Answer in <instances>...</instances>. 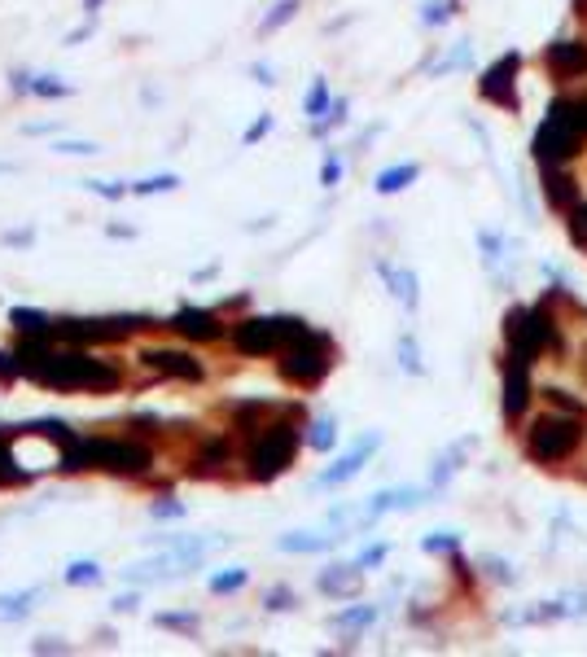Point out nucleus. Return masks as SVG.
I'll return each instance as SVG.
<instances>
[{
	"instance_id": "1",
	"label": "nucleus",
	"mask_w": 587,
	"mask_h": 657,
	"mask_svg": "<svg viewBox=\"0 0 587 657\" xmlns=\"http://www.w3.org/2000/svg\"><path fill=\"white\" fill-rule=\"evenodd\" d=\"M40 390H93V395H110L123 386V368L110 364L102 355H93L88 347H66V351H53V359L31 377Z\"/></svg>"
},
{
	"instance_id": "2",
	"label": "nucleus",
	"mask_w": 587,
	"mask_h": 657,
	"mask_svg": "<svg viewBox=\"0 0 587 657\" xmlns=\"http://www.w3.org/2000/svg\"><path fill=\"white\" fill-rule=\"evenodd\" d=\"M298 443H303V430H298L294 421H272V425H264V434H259V439L250 443V452H246V473H250L255 482H272L276 473H285V469L294 464Z\"/></svg>"
},
{
	"instance_id": "3",
	"label": "nucleus",
	"mask_w": 587,
	"mask_h": 657,
	"mask_svg": "<svg viewBox=\"0 0 587 657\" xmlns=\"http://www.w3.org/2000/svg\"><path fill=\"white\" fill-rule=\"evenodd\" d=\"M329 342L321 333H303L298 342L285 347V359H281V377L294 382V386H316L324 373H329Z\"/></svg>"
},
{
	"instance_id": "4",
	"label": "nucleus",
	"mask_w": 587,
	"mask_h": 657,
	"mask_svg": "<svg viewBox=\"0 0 587 657\" xmlns=\"http://www.w3.org/2000/svg\"><path fill=\"white\" fill-rule=\"evenodd\" d=\"M154 452L145 443H132V439H93V469H106V473H123V478H141L150 473Z\"/></svg>"
},
{
	"instance_id": "5",
	"label": "nucleus",
	"mask_w": 587,
	"mask_h": 657,
	"mask_svg": "<svg viewBox=\"0 0 587 657\" xmlns=\"http://www.w3.org/2000/svg\"><path fill=\"white\" fill-rule=\"evenodd\" d=\"M583 439V425L570 421V416H543L531 430V456L534 460H566V456L579 448Z\"/></svg>"
},
{
	"instance_id": "6",
	"label": "nucleus",
	"mask_w": 587,
	"mask_h": 657,
	"mask_svg": "<svg viewBox=\"0 0 587 657\" xmlns=\"http://www.w3.org/2000/svg\"><path fill=\"white\" fill-rule=\"evenodd\" d=\"M232 347L250 359H264V355L285 351V333H281V320L276 316H246L232 324Z\"/></svg>"
},
{
	"instance_id": "7",
	"label": "nucleus",
	"mask_w": 587,
	"mask_h": 657,
	"mask_svg": "<svg viewBox=\"0 0 587 657\" xmlns=\"http://www.w3.org/2000/svg\"><path fill=\"white\" fill-rule=\"evenodd\" d=\"M575 141H579L575 110H570V102H557L552 114H548V123H543L539 136H534V150H539V158L557 162V158H570V153H575Z\"/></svg>"
},
{
	"instance_id": "8",
	"label": "nucleus",
	"mask_w": 587,
	"mask_h": 657,
	"mask_svg": "<svg viewBox=\"0 0 587 657\" xmlns=\"http://www.w3.org/2000/svg\"><path fill=\"white\" fill-rule=\"evenodd\" d=\"M141 364L150 373H162L171 382H202L207 377V364L193 351H175V347H145L141 351Z\"/></svg>"
},
{
	"instance_id": "9",
	"label": "nucleus",
	"mask_w": 587,
	"mask_h": 657,
	"mask_svg": "<svg viewBox=\"0 0 587 657\" xmlns=\"http://www.w3.org/2000/svg\"><path fill=\"white\" fill-rule=\"evenodd\" d=\"M162 329H171L184 342H219L224 338V324H219V316L211 307H180V311H171L162 320Z\"/></svg>"
},
{
	"instance_id": "10",
	"label": "nucleus",
	"mask_w": 587,
	"mask_h": 657,
	"mask_svg": "<svg viewBox=\"0 0 587 657\" xmlns=\"http://www.w3.org/2000/svg\"><path fill=\"white\" fill-rule=\"evenodd\" d=\"M509 338H513V347H518V364L526 368L531 364V355L543 347V342H552V320H543V316H526V320H509Z\"/></svg>"
},
{
	"instance_id": "11",
	"label": "nucleus",
	"mask_w": 587,
	"mask_h": 657,
	"mask_svg": "<svg viewBox=\"0 0 587 657\" xmlns=\"http://www.w3.org/2000/svg\"><path fill=\"white\" fill-rule=\"evenodd\" d=\"M49 342H53L49 333H18L13 355H18V364H22V373H27V377H36V373L53 359V347H49Z\"/></svg>"
},
{
	"instance_id": "12",
	"label": "nucleus",
	"mask_w": 587,
	"mask_h": 657,
	"mask_svg": "<svg viewBox=\"0 0 587 657\" xmlns=\"http://www.w3.org/2000/svg\"><path fill=\"white\" fill-rule=\"evenodd\" d=\"M513 70H518V57H500L486 70V79H482V97H491L495 105H513V93H509V75Z\"/></svg>"
},
{
	"instance_id": "13",
	"label": "nucleus",
	"mask_w": 587,
	"mask_h": 657,
	"mask_svg": "<svg viewBox=\"0 0 587 657\" xmlns=\"http://www.w3.org/2000/svg\"><path fill=\"white\" fill-rule=\"evenodd\" d=\"M548 66H552L557 75H579V70H587V45H575V40L552 45V49H548Z\"/></svg>"
},
{
	"instance_id": "14",
	"label": "nucleus",
	"mask_w": 587,
	"mask_h": 657,
	"mask_svg": "<svg viewBox=\"0 0 587 657\" xmlns=\"http://www.w3.org/2000/svg\"><path fill=\"white\" fill-rule=\"evenodd\" d=\"M9 329L13 333H49L53 338V316L40 307H9Z\"/></svg>"
},
{
	"instance_id": "15",
	"label": "nucleus",
	"mask_w": 587,
	"mask_h": 657,
	"mask_svg": "<svg viewBox=\"0 0 587 657\" xmlns=\"http://www.w3.org/2000/svg\"><path fill=\"white\" fill-rule=\"evenodd\" d=\"M228 460H232V443H228V439H211V443L198 452V460H193V473L211 478V473H219Z\"/></svg>"
},
{
	"instance_id": "16",
	"label": "nucleus",
	"mask_w": 587,
	"mask_h": 657,
	"mask_svg": "<svg viewBox=\"0 0 587 657\" xmlns=\"http://www.w3.org/2000/svg\"><path fill=\"white\" fill-rule=\"evenodd\" d=\"M31 97H40V102H66V97H75V84H66L61 75H31Z\"/></svg>"
},
{
	"instance_id": "17",
	"label": "nucleus",
	"mask_w": 587,
	"mask_h": 657,
	"mask_svg": "<svg viewBox=\"0 0 587 657\" xmlns=\"http://www.w3.org/2000/svg\"><path fill=\"white\" fill-rule=\"evenodd\" d=\"M13 434H40V439H53V443H70L75 439V430L66 425V421H57V416H45V421H27V425H18Z\"/></svg>"
},
{
	"instance_id": "18",
	"label": "nucleus",
	"mask_w": 587,
	"mask_h": 657,
	"mask_svg": "<svg viewBox=\"0 0 587 657\" xmlns=\"http://www.w3.org/2000/svg\"><path fill=\"white\" fill-rule=\"evenodd\" d=\"M184 180L175 171H159V176H145V180H132V198H154V193H175Z\"/></svg>"
},
{
	"instance_id": "19",
	"label": "nucleus",
	"mask_w": 587,
	"mask_h": 657,
	"mask_svg": "<svg viewBox=\"0 0 587 657\" xmlns=\"http://www.w3.org/2000/svg\"><path fill=\"white\" fill-rule=\"evenodd\" d=\"M61 579H66L70 587H97V583L106 579V570H102L97 561H70Z\"/></svg>"
},
{
	"instance_id": "20",
	"label": "nucleus",
	"mask_w": 587,
	"mask_h": 657,
	"mask_svg": "<svg viewBox=\"0 0 587 657\" xmlns=\"http://www.w3.org/2000/svg\"><path fill=\"white\" fill-rule=\"evenodd\" d=\"M526 399H531V395H526V368L518 364V373H509V382H504V412L518 416V412L526 407Z\"/></svg>"
},
{
	"instance_id": "21",
	"label": "nucleus",
	"mask_w": 587,
	"mask_h": 657,
	"mask_svg": "<svg viewBox=\"0 0 587 657\" xmlns=\"http://www.w3.org/2000/svg\"><path fill=\"white\" fill-rule=\"evenodd\" d=\"M40 596V587H27V592H18V596H0V618L4 622H22L27 613H31V601Z\"/></svg>"
},
{
	"instance_id": "22",
	"label": "nucleus",
	"mask_w": 587,
	"mask_h": 657,
	"mask_svg": "<svg viewBox=\"0 0 587 657\" xmlns=\"http://www.w3.org/2000/svg\"><path fill=\"white\" fill-rule=\"evenodd\" d=\"M154 627H162V631H180V636H193L198 627H202V618L198 613H154Z\"/></svg>"
},
{
	"instance_id": "23",
	"label": "nucleus",
	"mask_w": 587,
	"mask_h": 657,
	"mask_svg": "<svg viewBox=\"0 0 587 657\" xmlns=\"http://www.w3.org/2000/svg\"><path fill=\"white\" fill-rule=\"evenodd\" d=\"M22 482H31V473H27V469H18L13 452H9V448H4V439H0V487H22Z\"/></svg>"
},
{
	"instance_id": "24",
	"label": "nucleus",
	"mask_w": 587,
	"mask_h": 657,
	"mask_svg": "<svg viewBox=\"0 0 587 657\" xmlns=\"http://www.w3.org/2000/svg\"><path fill=\"white\" fill-rule=\"evenodd\" d=\"M84 189L97 193L102 202H123L132 193V185H123V180H84Z\"/></svg>"
},
{
	"instance_id": "25",
	"label": "nucleus",
	"mask_w": 587,
	"mask_h": 657,
	"mask_svg": "<svg viewBox=\"0 0 587 657\" xmlns=\"http://www.w3.org/2000/svg\"><path fill=\"white\" fill-rule=\"evenodd\" d=\"M241 587H246V570H219V574H211L215 596H232V592H241Z\"/></svg>"
},
{
	"instance_id": "26",
	"label": "nucleus",
	"mask_w": 587,
	"mask_h": 657,
	"mask_svg": "<svg viewBox=\"0 0 587 657\" xmlns=\"http://www.w3.org/2000/svg\"><path fill=\"white\" fill-rule=\"evenodd\" d=\"M294 13H298V0H281V4L267 13L264 22H259V36H272V31H276V27H285Z\"/></svg>"
},
{
	"instance_id": "27",
	"label": "nucleus",
	"mask_w": 587,
	"mask_h": 657,
	"mask_svg": "<svg viewBox=\"0 0 587 657\" xmlns=\"http://www.w3.org/2000/svg\"><path fill=\"white\" fill-rule=\"evenodd\" d=\"M408 180H417V167H390V171H381L377 189H381V193H395V189H404Z\"/></svg>"
},
{
	"instance_id": "28",
	"label": "nucleus",
	"mask_w": 587,
	"mask_h": 657,
	"mask_svg": "<svg viewBox=\"0 0 587 657\" xmlns=\"http://www.w3.org/2000/svg\"><path fill=\"white\" fill-rule=\"evenodd\" d=\"M53 153H66V158H93L102 153L97 141H53Z\"/></svg>"
},
{
	"instance_id": "29",
	"label": "nucleus",
	"mask_w": 587,
	"mask_h": 657,
	"mask_svg": "<svg viewBox=\"0 0 587 657\" xmlns=\"http://www.w3.org/2000/svg\"><path fill=\"white\" fill-rule=\"evenodd\" d=\"M150 517L154 521H175V517H189V505H180V500H154Z\"/></svg>"
},
{
	"instance_id": "30",
	"label": "nucleus",
	"mask_w": 587,
	"mask_h": 657,
	"mask_svg": "<svg viewBox=\"0 0 587 657\" xmlns=\"http://www.w3.org/2000/svg\"><path fill=\"white\" fill-rule=\"evenodd\" d=\"M18 377H27V373H22V364H18V355L0 351V386H13Z\"/></svg>"
},
{
	"instance_id": "31",
	"label": "nucleus",
	"mask_w": 587,
	"mask_h": 657,
	"mask_svg": "<svg viewBox=\"0 0 587 657\" xmlns=\"http://www.w3.org/2000/svg\"><path fill=\"white\" fill-rule=\"evenodd\" d=\"M307 443H312L316 452L333 448V421H316V425H312V434H307Z\"/></svg>"
},
{
	"instance_id": "32",
	"label": "nucleus",
	"mask_w": 587,
	"mask_h": 657,
	"mask_svg": "<svg viewBox=\"0 0 587 657\" xmlns=\"http://www.w3.org/2000/svg\"><path fill=\"white\" fill-rule=\"evenodd\" d=\"M0 246H18V250H27V246H36V228H9V233H0Z\"/></svg>"
},
{
	"instance_id": "33",
	"label": "nucleus",
	"mask_w": 587,
	"mask_h": 657,
	"mask_svg": "<svg viewBox=\"0 0 587 657\" xmlns=\"http://www.w3.org/2000/svg\"><path fill=\"white\" fill-rule=\"evenodd\" d=\"M324 105H329V88H324V79H316V84H312V93H307V114H316V119H321Z\"/></svg>"
},
{
	"instance_id": "34",
	"label": "nucleus",
	"mask_w": 587,
	"mask_h": 657,
	"mask_svg": "<svg viewBox=\"0 0 587 657\" xmlns=\"http://www.w3.org/2000/svg\"><path fill=\"white\" fill-rule=\"evenodd\" d=\"M31 75L36 70H9V93L13 97H31Z\"/></svg>"
},
{
	"instance_id": "35",
	"label": "nucleus",
	"mask_w": 587,
	"mask_h": 657,
	"mask_svg": "<svg viewBox=\"0 0 587 657\" xmlns=\"http://www.w3.org/2000/svg\"><path fill=\"white\" fill-rule=\"evenodd\" d=\"M548 185H552V189H548V198H552V202H557V206L570 202V180H566V176H552Z\"/></svg>"
},
{
	"instance_id": "36",
	"label": "nucleus",
	"mask_w": 587,
	"mask_h": 657,
	"mask_svg": "<svg viewBox=\"0 0 587 657\" xmlns=\"http://www.w3.org/2000/svg\"><path fill=\"white\" fill-rule=\"evenodd\" d=\"M31 653H70V645H61L57 636H45V640L31 645Z\"/></svg>"
},
{
	"instance_id": "37",
	"label": "nucleus",
	"mask_w": 587,
	"mask_h": 657,
	"mask_svg": "<svg viewBox=\"0 0 587 657\" xmlns=\"http://www.w3.org/2000/svg\"><path fill=\"white\" fill-rule=\"evenodd\" d=\"M267 127H272V119H255V123H250V127H246V136H241V145H255V141H259V136H267Z\"/></svg>"
},
{
	"instance_id": "38",
	"label": "nucleus",
	"mask_w": 587,
	"mask_h": 657,
	"mask_svg": "<svg viewBox=\"0 0 587 657\" xmlns=\"http://www.w3.org/2000/svg\"><path fill=\"white\" fill-rule=\"evenodd\" d=\"M136 605H141V596H136V592H127V596H114V601H110L114 613H132Z\"/></svg>"
},
{
	"instance_id": "39",
	"label": "nucleus",
	"mask_w": 587,
	"mask_h": 657,
	"mask_svg": "<svg viewBox=\"0 0 587 657\" xmlns=\"http://www.w3.org/2000/svg\"><path fill=\"white\" fill-rule=\"evenodd\" d=\"M132 425H162V412H154V407H141V412H132Z\"/></svg>"
},
{
	"instance_id": "40",
	"label": "nucleus",
	"mask_w": 587,
	"mask_h": 657,
	"mask_svg": "<svg viewBox=\"0 0 587 657\" xmlns=\"http://www.w3.org/2000/svg\"><path fill=\"white\" fill-rule=\"evenodd\" d=\"M294 605V596L285 592V587H276V592H267V609H289Z\"/></svg>"
},
{
	"instance_id": "41",
	"label": "nucleus",
	"mask_w": 587,
	"mask_h": 657,
	"mask_svg": "<svg viewBox=\"0 0 587 657\" xmlns=\"http://www.w3.org/2000/svg\"><path fill=\"white\" fill-rule=\"evenodd\" d=\"M338 176H342V167H338V158H324V171H321V180H324V185H333Z\"/></svg>"
},
{
	"instance_id": "42",
	"label": "nucleus",
	"mask_w": 587,
	"mask_h": 657,
	"mask_svg": "<svg viewBox=\"0 0 587 657\" xmlns=\"http://www.w3.org/2000/svg\"><path fill=\"white\" fill-rule=\"evenodd\" d=\"M88 36H93V22H88V27H75V31L66 36V45H79V40H88Z\"/></svg>"
},
{
	"instance_id": "43",
	"label": "nucleus",
	"mask_w": 587,
	"mask_h": 657,
	"mask_svg": "<svg viewBox=\"0 0 587 657\" xmlns=\"http://www.w3.org/2000/svg\"><path fill=\"white\" fill-rule=\"evenodd\" d=\"M45 132H57V123H27V136H45Z\"/></svg>"
},
{
	"instance_id": "44",
	"label": "nucleus",
	"mask_w": 587,
	"mask_h": 657,
	"mask_svg": "<svg viewBox=\"0 0 587 657\" xmlns=\"http://www.w3.org/2000/svg\"><path fill=\"white\" fill-rule=\"evenodd\" d=\"M102 4H106V0H84V13H97Z\"/></svg>"
},
{
	"instance_id": "45",
	"label": "nucleus",
	"mask_w": 587,
	"mask_h": 657,
	"mask_svg": "<svg viewBox=\"0 0 587 657\" xmlns=\"http://www.w3.org/2000/svg\"><path fill=\"white\" fill-rule=\"evenodd\" d=\"M18 171V162H0V176H13Z\"/></svg>"
},
{
	"instance_id": "46",
	"label": "nucleus",
	"mask_w": 587,
	"mask_h": 657,
	"mask_svg": "<svg viewBox=\"0 0 587 657\" xmlns=\"http://www.w3.org/2000/svg\"><path fill=\"white\" fill-rule=\"evenodd\" d=\"M583 233H587V206L579 210V237H583Z\"/></svg>"
},
{
	"instance_id": "47",
	"label": "nucleus",
	"mask_w": 587,
	"mask_h": 657,
	"mask_svg": "<svg viewBox=\"0 0 587 657\" xmlns=\"http://www.w3.org/2000/svg\"><path fill=\"white\" fill-rule=\"evenodd\" d=\"M583 9H587V0H579V13H583Z\"/></svg>"
},
{
	"instance_id": "48",
	"label": "nucleus",
	"mask_w": 587,
	"mask_h": 657,
	"mask_svg": "<svg viewBox=\"0 0 587 657\" xmlns=\"http://www.w3.org/2000/svg\"><path fill=\"white\" fill-rule=\"evenodd\" d=\"M4 434H9V430H4V425H0V439H4Z\"/></svg>"
}]
</instances>
